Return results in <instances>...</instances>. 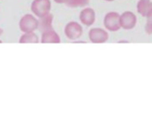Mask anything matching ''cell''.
Returning <instances> with one entry per match:
<instances>
[{
    "mask_svg": "<svg viewBox=\"0 0 152 128\" xmlns=\"http://www.w3.org/2000/svg\"><path fill=\"white\" fill-rule=\"evenodd\" d=\"M90 0H67L65 4L69 8H78L88 6Z\"/></svg>",
    "mask_w": 152,
    "mask_h": 128,
    "instance_id": "cell-12",
    "label": "cell"
},
{
    "mask_svg": "<svg viewBox=\"0 0 152 128\" xmlns=\"http://www.w3.org/2000/svg\"><path fill=\"white\" fill-rule=\"evenodd\" d=\"M40 39L35 32H25L19 38L20 44H37Z\"/></svg>",
    "mask_w": 152,
    "mask_h": 128,
    "instance_id": "cell-11",
    "label": "cell"
},
{
    "mask_svg": "<svg viewBox=\"0 0 152 128\" xmlns=\"http://www.w3.org/2000/svg\"><path fill=\"white\" fill-rule=\"evenodd\" d=\"M54 3H56V4H65V3L67 2V0H53Z\"/></svg>",
    "mask_w": 152,
    "mask_h": 128,
    "instance_id": "cell-14",
    "label": "cell"
},
{
    "mask_svg": "<svg viewBox=\"0 0 152 128\" xmlns=\"http://www.w3.org/2000/svg\"><path fill=\"white\" fill-rule=\"evenodd\" d=\"M137 15L131 11H125L120 13V25L121 29L125 30H132L137 25Z\"/></svg>",
    "mask_w": 152,
    "mask_h": 128,
    "instance_id": "cell-6",
    "label": "cell"
},
{
    "mask_svg": "<svg viewBox=\"0 0 152 128\" xmlns=\"http://www.w3.org/2000/svg\"><path fill=\"white\" fill-rule=\"evenodd\" d=\"M65 37L71 41H77L78 40L84 33L83 25L76 20H70L69 21L63 29Z\"/></svg>",
    "mask_w": 152,
    "mask_h": 128,
    "instance_id": "cell-2",
    "label": "cell"
},
{
    "mask_svg": "<svg viewBox=\"0 0 152 128\" xmlns=\"http://www.w3.org/2000/svg\"><path fill=\"white\" fill-rule=\"evenodd\" d=\"M88 38L93 44H104L110 38L109 31L105 28H92L88 31Z\"/></svg>",
    "mask_w": 152,
    "mask_h": 128,
    "instance_id": "cell-5",
    "label": "cell"
},
{
    "mask_svg": "<svg viewBox=\"0 0 152 128\" xmlns=\"http://www.w3.org/2000/svg\"><path fill=\"white\" fill-rule=\"evenodd\" d=\"M52 9L51 0H32L30 4V11L37 18H40L49 12Z\"/></svg>",
    "mask_w": 152,
    "mask_h": 128,
    "instance_id": "cell-4",
    "label": "cell"
},
{
    "mask_svg": "<svg viewBox=\"0 0 152 128\" xmlns=\"http://www.w3.org/2000/svg\"><path fill=\"white\" fill-rule=\"evenodd\" d=\"M79 22L86 27H92L96 20L95 10L92 7H84L79 12Z\"/></svg>",
    "mask_w": 152,
    "mask_h": 128,
    "instance_id": "cell-7",
    "label": "cell"
},
{
    "mask_svg": "<svg viewBox=\"0 0 152 128\" xmlns=\"http://www.w3.org/2000/svg\"><path fill=\"white\" fill-rule=\"evenodd\" d=\"M18 26L22 33L35 32L38 29V18L33 13H25L20 17Z\"/></svg>",
    "mask_w": 152,
    "mask_h": 128,
    "instance_id": "cell-1",
    "label": "cell"
},
{
    "mask_svg": "<svg viewBox=\"0 0 152 128\" xmlns=\"http://www.w3.org/2000/svg\"><path fill=\"white\" fill-rule=\"evenodd\" d=\"M53 19H54V16L51 12L38 18V29L41 32H43V31L53 29Z\"/></svg>",
    "mask_w": 152,
    "mask_h": 128,
    "instance_id": "cell-10",
    "label": "cell"
},
{
    "mask_svg": "<svg viewBox=\"0 0 152 128\" xmlns=\"http://www.w3.org/2000/svg\"><path fill=\"white\" fill-rule=\"evenodd\" d=\"M3 33H4V30H3V29L0 27V37L2 36V34H3Z\"/></svg>",
    "mask_w": 152,
    "mask_h": 128,
    "instance_id": "cell-15",
    "label": "cell"
},
{
    "mask_svg": "<svg viewBox=\"0 0 152 128\" xmlns=\"http://www.w3.org/2000/svg\"><path fill=\"white\" fill-rule=\"evenodd\" d=\"M136 10L142 17H149L152 14V0H138Z\"/></svg>",
    "mask_w": 152,
    "mask_h": 128,
    "instance_id": "cell-9",
    "label": "cell"
},
{
    "mask_svg": "<svg viewBox=\"0 0 152 128\" xmlns=\"http://www.w3.org/2000/svg\"><path fill=\"white\" fill-rule=\"evenodd\" d=\"M118 43H129V42L126 41V40H122V41H118Z\"/></svg>",
    "mask_w": 152,
    "mask_h": 128,
    "instance_id": "cell-16",
    "label": "cell"
},
{
    "mask_svg": "<svg viewBox=\"0 0 152 128\" xmlns=\"http://www.w3.org/2000/svg\"><path fill=\"white\" fill-rule=\"evenodd\" d=\"M61 41L60 35L53 29L41 32L40 42L42 44H60Z\"/></svg>",
    "mask_w": 152,
    "mask_h": 128,
    "instance_id": "cell-8",
    "label": "cell"
},
{
    "mask_svg": "<svg viewBox=\"0 0 152 128\" xmlns=\"http://www.w3.org/2000/svg\"><path fill=\"white\" fill-rule=\"evenodd\" d=\"M144 29L148 35H152V14L146 18V23H145Z\"/></svg>",
    "mask_w": 152,
    "mask_h": 128,
    "instance_id": "cell-13",
    "label": "cell"
},
{
    "mask_svg": "<svg viewBox=\"0 0 152 128\" xmlns=\"http://www.w3.org/2000/svg\"><path fill=\"white\" fill-rule=\"evenodd\" d=\"M104 1H106V2H113L115 0H104Z\"/></svg>",
    "mask_w": 152,
    "mask_h": 128,
    "instance_id": "cell-17",
    "label": "cell"
},
{
    "mask_svg": "<svg viewBox=\"0 0 152 128\" xmlns=\"http://www.w3.org/2000/svg\"><path fill=\"white\" fill-rule=\"evenodd\" d=\"M103 26L110 32H117L121 29L120 13L115 11L109 12L103 18Z\"/></svg>",
    "mask_w": 152,
    "mask_h": 128,
    "instance_id": "cell-3",
    "label": "cell"
},
{
    "mask_svg": "<svg viewBox=\"0 0 152 128\" xmlns=\"http://www.w3.org/2000/svg\"><path fill=\"white\" fill-rule=\"evenodd\" d=\"M3 43V41H2V39H0V44H2Z\"/></svg>",
    "mask_w": 152,
    "mask_h": 128,
    "instance_id": "cell-18",
    "label": "cell"
}]
</instances>
